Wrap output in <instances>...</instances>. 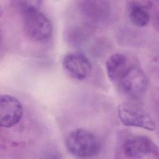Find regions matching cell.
Segmentation results:
<instances>
[{
  "label": "cell",
  "instance_id": "cell-1",
  "mask_svg": "<svg viewBox=\"0 0 159 159\" xmlns=\"http://www.w3.org/2000/svg\"><path fill=\"white\" fill-rule=\"evenodd\" d=\"M24 24L27 34L37 42L48 40L53 32L49 19L41 12L32 1H20Z\"/></svg>",
  "mask_w": 159,
  "mask_h": 159
},
{
  "label": "cell",
  "instance_id": "cell-2",
  "mask_svg": "<svg viewBox=\"0 0 159 159\" xmlns=\"http://www.w3.org/2000/svg\"><path fill=\"white\" fill-rule=\"evenodd\" d=\"M65 145L71 155L79 158L94 156L99 150L96 136L91 131L81 128L75 129L68 134Z\"/></svg>",
  "mask_w": 159,
  "mask_h": 159
},
{
  "label": "cell",
  "instance_id": "cell-3",
  "mask_svg": "<svg viewBox=\"0 0 159 159\" xmlns=\"http://www.w3.org/2000/svg\"><path fill=\"white\" fill-rule=\"evenodd\" d=\"M118 117L126 126L155 130L156 124L150 114L140 104L132 101H125L117 107Z\"/></svg>",
  "mask_w": 159,
  "mask_h": 159
},
{
  "label": "cell",
  "instance_id": "cell-4",
  "mask_svg": "<svg viewBox=\"0 0 159 159\" xmlns=\"http://www.w3.org/2000/svg\"><path fill=\"white\" fill-rule=\"evenodd\" d=\"M117 84L122 92L132 99H139L143 96L147 88V78L141 68L129 66Z\"/></svg>",
  "mask_w": 159,
  "mask_h": 159
},
{
  "label": "cell",
  "instance_id": "cell-5",
  "mask_svg": "<svg viewBox=\"0 0 159 159\" xmlns=\"http://www.w3.org/2000/svg\"><path fill=\"white\" fill-rule=\"evenodd\" d=\"M122 152L128 158H157L159 152L158 146L149 137L137 135L127 139L122 145Z\"/></svg>",
  "mask_w": 159,
  "mask_h": 159
},
{
  "label": "cell",
  "instance_id": "cell-6",
  "mask_svg": "<svg viewBox=\"0 0 159 159\" xmlns=\"http://www.w3.org/2000/svg\"><path fill=\"white\" fill-rule=\"evenodd\" d=\"M23 116V107L16 98L2 94L0 98V125L10 128L16 125Z\"/></svg>",
  "mask_w": 159,
  "mask_h": 159
},
{
  "label": "cell",
  "instance_id": "cell-7",
  "mask_svg": "<svg viewBox=\"0 0 159 159\" xmlns=\"http://www.w3.org/2000/svg\"><path fill=\"white\" fill-rule=\"evenodd\" d=\"M62 65L73 78L79 81L85 80L92 71V65L89 60L79 52H70L66 54L62 60Z\"/></svg>",
  "mask_w": 159,
  "mask_h": 159
},
{
  "label": "cell",
  "instance_id": "cell-8",
  "mask_svg": "<svg viewBox=\"0 0 159 159\" xmlns=\"http://www.w3.org/2000/svg\"><path fill=\"white\" fill-rule=\"evenodd\" d=\"M129 66L126 56L121 53L111 55L106 63V69L109 79L114 83H117L122 75Z\"/></svg>",
  "mask_w": 159,
  "mask_h": 159
},
{
  "label": "cell",
  "instance_id": "cell-9",
  "mask_svg": "<svg viewBox=\"0 0 159 159\" xmlns=\"http://www.w3.org/2000/svg\"><path fill=\"white\" fill-rule=\"evenodd\" d=\"M129 18L137 27H144L149 22L150 16L146 7L140 2H132L129 7Z\"/></svg>",
  "mask_w": 159,
  "mask_h": 159
}]
</instances>
